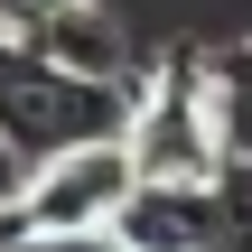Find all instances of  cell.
<instances>
[{"label": "cell", "mask_w": 252, "mask_h": 252, "mask_svg": "<svg viewBox=\"0 0 252 252\" xmlns=\"http://www.w3.org/2000/svg\"><path fill=\"white\" fill-rule=\"evenodd\" d=\"M122 159L140 187H215L224 168H243V94H234V56L215 47H178L159 65L150 94L122 103Z\"/></svg>", "instance_id": "cell-1"}, {"label": "cell", "mask_w": 252, "mask_h": 252, "mask_svg": "<svg viewBox=\"0 0 252 252\" xmlns=\"http://www.w3.org/2000/svg\"><path fill=\"white\" fill-rule=\"evenodd\" d=\"M112 252H234L243 243V168L215 187H131L112 206Z\"/></svg>", "instance_id": "cell-3"}, {"label": "cell", "mask_w": 252, "mask_h": 252, "mask_svg": "<svg viewBox=\"0 0 252 252\" xmlns=\"http://www.w3.org/2000/svg\"><path fill=\"white\" fill-rule=\"evenodd\" d=\"M131 187H140V178H131L122 140H75V150H56V159L28 168L19 215H28V234H103Z\"/></svg>", "instance_id": "cell-4"}, {"label": "cell", "mask_w": 252, "mask_h": 252, "mask_svg": "<svg viewBox=\"0 0 252 252\" xmlns=\"http://www.w3.org/2000/svg\"><path fill=\"white\" fill-rule=\"evenodd\" d=\"M112 131H122V84H84V75L47 65V56L0 47V140L28 168L75 150V140H112Z\"/></svg>", "instance_id": "cell-2"}, {"label": "cell", "mask_w": 252, "mask_h": 252, "mask_svg": "<svg viewBox=\"0 0 252 252\" xmlns=\"http://www.w3.org/2000/svg\"><path fill=\"white\" fill-rule=\"evenodd\" d=\"M0 47L19 56H47L84 84H122V28L94 9V0H0Z\"/></svg>", "instance_id": "cell-5"}, {"label": "cell", "mask_w": 252, "mask_h": 252, "mask_svg": "<svg viewBox=\"0 0 252 252\" xmlns=\"http://www.w3.org/2000/svg\"><path fill=\"white\" fill-rule=\"evenodd\" d=\"M9 252H112V234H19Z\"/></svg>", "instance_id": "cell-6"}, {"label": "cell", "mask_w": 252, "mask_h": 252, "mask_svg": "<svg viewBox=\"0 0 252 252\" xmlns=\"http://www.w3.org/2000/svg\"><path fill=\"white\" fill-rule=\"evenodd\" d=\"M19 187H28V159H19V150L0 140V206H19Z\"/></svg>", "instance_id": "cell-7"}]
</instances>
